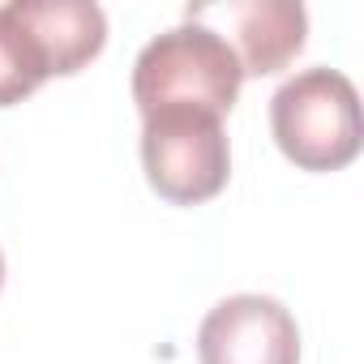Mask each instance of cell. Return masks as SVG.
<instances>
[{
    "mask_svg": "<svg viewBox=\"0 0 364 364\" xmlns=\"http://www.w3.org/2000/svg\"><path fill=\"white\" fill-rule=\"evenodd\" d=\"M0 287H5V253H0Z\"/></svg>",
    "mask_w": 364,
    "mask_h": 364,
    "instance_id": "cell-8",
    "label": "cell"
},
{
    "mask_svg": "<svg viewBox=\"0 0 364 364\" xmlns=\"http://www.w3.org/2000/svg\"><path fill=\"white\" fill-rule=\"evenodd\" d=\"M270 133L300 171H343L364 146L360 95L338 69H304L270 99Z\"/></svg>",
    "mask_w": 364,
    "mask_h": 364,
    "instance_id": "cell-2",
    "label": "cell"
},
{
    "mask_svg": "<svg viewBox=\"0 0 364 364\" xmlns=\"http://www.w3.org/2000/svg\"><path fill=\"white\" fill-rule=\"evenodd\" d=\"M202 364H300V326L274 296H228L198 330Z\"/></svg>",
    "mask_w": 364,
    "mask_h": 364,
    "instance_id": "cell-5",
    "label": "cell"
},
{
    "mask_svg": "<svg viewBox=\"0 0 364 364\" xmlns=\"http://www.w3.org/2000/svg\"><path fill=\"white\" fill-rule=\"evenodd\" d=\"M240 86L245 69L236 52L198 22H180L154 35L133 60V103L141 116L163 107L228 116L240 99Z\"/></svg>",
    "mask_w": 364,
    "mask_h": 364,
    "instance_id": "cell-1",
    "label": "cell"
},
{
    "mask_svg": "<svg viewBox=\"0 0 364 364\" xmlns=\"http://www.w3.org/2000/svg\"><path fill=\"white\" fill-rule=\"evenodd\" d=\"M48 65L43 52L35 48V35L26 31L18 5H0V107H14L22 99H31L43 82H48Z\"/></svg>",
    "mask_w": 364,
    "mask_h": 364,
    "instance_id": "cell-7",
    "label": "cell"
},
{
    "mask_svg": "<svg viewBox=\"0 0 364 364\" xmlns=\"http://www.w3.org/2000/svg\"><path fill=\"white\" fill-rule=\"evenodd\" d=\"M52 77L82 73L107 43V14L90 0H14Z\"/></svg>",
    "mask_w": 364,
    "mask_h": 364,
    "instance_id": "cell-6",
    "label": "cell"
},
{
    "mask_svg": "<svg viewBox=\"0 0 364 364\" xmlns=\"http://www.w3.org/2000/svg\"><path fill=\"white\" fill-rule=\"evenodd\" d=\"M146 185L171 206H202L232 180V146L223 116L193 107H163L141 116Z\"/></svg>",
    "mask_w": 364,
    "mask_h": 364,
    "instance_id": "cell-3",
    "label": "cell"
},
{
    "mask_svg": "<svg viewBox=\"0 0 364 364\" xmlns=\"http://www.w3.org/2000/svg\"><path fill=\"white\" fill-rule=\"evenodd\" d=\"M185 22L215 31L240 60L245 77H270L287 69L309 39V14L291 0H228V5H189Z\"/></svg>",
    "mask_w": 364,
    "mask_h": 364,
    "instance_id": "cell-4",
    "label": "cell"
}]
</instances>
